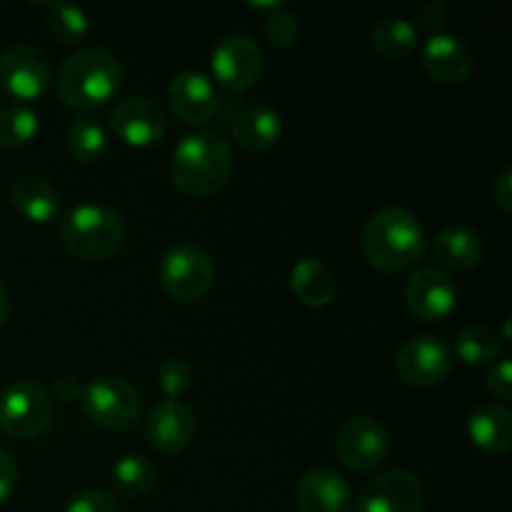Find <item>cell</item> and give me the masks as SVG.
<instances>
[{
    "label": "cell",
    "mask_w": 512,
    "mask_h": 512,
    "mask_svg": "<svg viewBox=\"0 0 512 512\" xmlns=\"http://www.w3.org/2000/svg\"><path fill=\"white\" fill-rule=\"evenodd\" d=\"M160 285L178 303H198L215 283L213 258L193 243H175L165 250L158 270Z\"/></svg>",
    "instance_id": "52a82bcc"
},
{
    "label": "cell",
    "mask_w": 512,
    "mask_h": 512,
    "mask_svg": "<svg viewBox=\"0 0 512 512\" xmlns=\"http://www.w3.org/2000/svg\"><path fill=\"white\" fill-rule=\"evenodd\" d=\"M45 20H48L50 35L65 48H78L90 35L88 15L75 5L48 3L45 5Z\"/></svg>",
    "instance_id": "f1b7e54d"
},
{
    "label": "cell",
    "mask_w": 512,
    "mask_h": 512,
    "mask_svg": "<svg viewBox=\"0 0 512 512\" xmlns=\"http://www.w3.org/2000/svg\"><path fill=\"white\" fill-rule=\"evenodd\" d=\"M10 205L30 223L45 225L58 215L60 193L43 175H20L10 185Z\"/></svg>",
    "instance_id": "ffe728a7"
},
{
    "label": "cell",
    "mask_w": 512,
    "mask_h": 512,
    "mask_svg": "<svg viewBox=\"0 0 512 512\" xmlns=\"http://www.w3.org/2000/svg\"><path fill=\"white\" fill-rule=\"evenodd\" d=\"M503 350V340L495 333L490 325L475 323L468 325V328L460 330L458 340H455V353L463 363L475 365V368H483V365H490Z\"/></svg>",
    "instance_id": "4316f807"
},
{
    "label": "cell",
    "mask_w": 512,
    "mask_h": 512,
    "mask_svg": "<svg viewBox=\"0 0 512 512\" xmlns=\"http://www.w3.org/2000/svg\"><path fill=\"white\" fill-rule=\"evenodd\" d=\"M125 70L105 48H78L60 63L55 90L65 108L93 113L105 108L120 93Z\"/></svg>",
    "instance_id": "6da1fadb"
},
{
    "label": "cell",
    "mask_w": 512,
    "mask_h": 512,
    "mask_svg": "<svg viewBox=\"0 0 512 512\" xmlns=\"http://www.w3.org/2000/svg\"><path fill=\"white\" fill-rule=\"evenodd\" d=\"M195 413L183 400H160L145 420V438L160 453H180L195 438Z\"/></svg>",
    "instance_id": "e0dca14e"
},
{
    "label": "cell",
    "mask_w": 512,
    "mask_h": 512,
    "mask_svg": "<svg viewBox=\"0 0 512 512\" xmlns=\"http://www.w3.org/2000/svg\"><path fill=\"white\" fill-rule=\"evenodd\" d=\"M210 70L220 88L228 93H243L253 88L263 73L260 45L243 33L223 35L210 53Z\"/></svg>",
    "instance_id": "ba28073f"
},
{
    "label": "cell",
    "mask_w": 512,
    "mask_h": 512,
    "mask_svg": "<svg viewBox=\"0 0 512 512\" xmlns=\"http://www.w3.org/2000/svg\"><path fill=\"white\" fill-rule=\"evenodd\" d=\"M78 403L95 428L113 430V433L133 428L143 413L140 390L120 375H100L85 383Z\"/></svg>",
    "instance_id": "5b68a950"
},
{
    "label": "cell",
    "mask_w": 512,
    "mask_h": 512,
    "mask_svg": "<svg viewBox=\"0 0 512 512\" xmlns=\"http://www.w3.org/2000/svg\"><path fill=\"white\" fill-rule=\"evenodd\" d=\"M338 458L355 473H373L388 460L390 435L375 418H353L338 433Z\"/></svg>",
    "instance_id": "7c38bea8"
},
{
    "label": "cell",
    "mask_w": 512,
    "mask_h": 512,
    "mask_svg": "<svg viewBox=\"0 0 512 512\" xmlns=\"http://www.w3.org/2000/svg\"><path fill=\"white\" fill-rule=\"evenodd\" d=\"M290 288H293L295 298L308 308H328L338 293L333 270L318 258H303L293 265Z\"/></svg>",
    "instance_id": "603a6c76"
},
{
    "label": "cell",
    "mask_w": 512,
    "mask_h": 512,
    "mask_svg": "<svg viewBox=\"0 0 512 512\" xmlns=\"http://www.w3.org/2000/svg\"><path fill=\"white\" fill-rule=\"evenodd\" d=\"M468 435L480 450L505 455L512 448V413L505 405L483 403L470 410Z\"/></svg>",
    "instance_id": "7402d4cb"
},
{
    "label": "cell",
    "mask_w": 512,
    "mask_h": 512,
    "mask_svg": "<svg viewBox=\"0 0 512 512\" xmlns=\"http://www.w3.org/2000/svg\"><path fill=\"white\" fill-rule=\"evenodd\" d=\"M448 23V10H445L443 3H438V0H428V3L418 5V13H415V28H423L428 30L430 35L440 33V28Z\"/></svg>",
    "instance_id": "d6a6232c"
},
{
    "label": "cell",
    "mask_w": 512,
    "mask_h": 512,
    "mask_svg": "<svg viewBox=\"0 0 512 512\" xmlns=\"http://www.w3.org/2000/svg\"><path fill=\"white\" fill-rule=\"evenodd\" d=\"M285 123L278 110L268 105H253L245 108L243 113L235 115L233 120V140L248 153H265L275 148L278 140L283 138Z\"/></svg>",
    "instance_id": "d6986e66"
},
{
    "label": "cell",
    "mask_w": 512,
    "mask_h": 512,
    "mask_svg": "<svg viewBox=\"0 0 512 512\" xmlns=\"http://www.w3.org/2000/svg\"><path fill=\"white\" fill-rule=\"evenodd\" d=\"M68 153L78 163L93 165L108 153V130L100 120L80 115L68 128Z\"/></svg>",
    "instance_id": "484cf974"
},
{
    "label": "cell",
    "mask_w": 512,
    "mask_h": 512,
    "mask_svg": "<svg viewBox=\"0 0 512 512\" xmlns=\"http://www.w3.org/2000/svg\"><path fill=\"white\" fill-rule=\"evenodd\" d=\"M8 315H10V298H8V290H5L3 283H0V328L5 325Z\"/></svg>",
    "instance_id": "74e56055"
},
{
    "label": "cell",
    "mask_w": 512,
    "mask_h": 512,
    "mask_svg": "<svg viewBox=\"0 0 512 512\" xmlns=\"http://www.w3.org/2000/svg\"><path fill=\"white\" fill-rule=\"evenodd\" d=\"M110 128L125 145L150 148L163 140L165 130H168V118L158 103L138 95V98H125L115 105L113 115H110Z\"/></svg>",
    "instance_id": "2e32d148"
},
{
    "label": "cell",
    "mask_w": 512,
    "mask_h": 512,
    "mask_svg": "<svg viewBox=\"0 0 512 512\" xmlns=\"http://www.w3.org/2000/svg\"><path fill=\"white\" fill-rule=\"evenodd\" d=\"M158 385L165 393V400H180L193 385V368L183 358H170L160 365Z\"/></svg>",
    "instance_id": "f546056e"
},
{
    "label": "cell",
    "mask_w": 512,
    "mask_h": 512,
    "mask_svg": "<svg viewBox=\"0 0 512 512\" xmlns=\"http://www.w3.org/2000/svg\"><path fill=\"white\" fill-rule=\"evenodd\" d=\"M235 170V153L230 140L218 130H198L175 145L170 155V180L190 198L215 195Z\"/></svg>",
    "instance_id": "7a4b0ae2"
},
{
    "label": "cell",
    "mask_w": 512,
    "mask_h": 512,
    "mask_svg": "<svg viewBox=\"0 0 512 512\" xmlns=\"http://www.w3.org/2000/svg\"><path fill=\"white\" fill-rule=\"evenodd\" d=\"M485 385H488L490 393L495 395L498 400H508L512 398V370H510V360H498L493 368L488 370V378H485Z\"/></svg>",
    "instance_id": "836d02e7"
},
{
    "label": "cell",
    "mask_w": 512,
    "mask_h": 512,
    "mask_svg": "<svg viewBox=\"0 0 512 512\" xmlns=\"http://www.w3.org/2000/svg\"><path fill=\"white\" fill-rule=\"evenodd\" d=\"M53 395L63 400V403H73V400H80V395H83V383L75 375H60L53 383Z\"/></svg>",
    "instance_id": "8d00e7d4"
},
{
    "label": "cell",
    "mask_w": 512,
    "mask_h": 512,
    "mask_svg": "<svg viewBox=\"0 0 512 512\" xmlns=\"http://www.w3.org/2000/svg\"><path fill=\"white\" fill-rule=\"evenodd\" d=\"M425 493L418 475L395 468L380 473L360 490L355 512H423Z\"/></svg>",
    "instance_id": "8fae6325"
},
{
    "label": "cell",
    "mask_w": 512,
    "mask_h": 512,
    "mask_svg": "<svg viewBox=\"0 0 512 512\" xmlns=\"http://www.w3.org/2000/svg\"><path fill=\"white\" fill-rule=\"evenodd\" d=\"M55 420L53 395L35 380H15L0 393V430L13 440H35Z\"/></svg>",
    "instance_id": "8992f818"
},
{
    "label": "cell",
    "mask_w": 512,
    "mask_h": 512,
    "mask_svg": "<svg viewBox=\"0 0 512 512\" xmlns=\"http://www.w3.org/2000/svg\"><path fill=\"white\" fill-rule=\"evenodd\" d=\"M295 505L300 512H350L353 490L335 470L310 468L295 483Z\"/></svg>",
    "instance_id": "ac0fdd59"
},
{
    "label": "cell",
    "mask_w": 512,
    "mask_h": 512,
    "mask_svg": "<svg viewBox=\"0 0 512 512\" xmlns=\"http://www.w3.org/2000/svg\"><path fill=\"white\" fill-rule=\"evenodd\" d=\"M63 512H123L118 500L105 490H85V493L75 495Z\"/></svg>",
    "instance_id": "1f68e13d"
},
{
    "label": "cell",
    "mask_w": 512,
    "mask_h": 512,
    "mask_svg": "<svg viewBox=\"0 0 512 512\" xmlns=\"http://www.w3.org/2000/svg\"><path fill=\"white\" fill-rule=\"evenodd\" d=\"M40 130V118L30 105L5 103L0 108V145L3 148H25L35 140Z\"/></svg>",
    "instance_id": "83f0119b"
},
{
    "label": "cell",
    "mask_w": 512,
    "mask_h": 512,
    "mask_svg": "<svg viewBox=\"0 0 512 512\" xmlns=\"http://www.w3.org/2000/svg\"><path fill=\"white\" fill-rule=\"evenodd\" d=\"M60 240L65 250L85 263L113 258L125 243V220L103 203H80L60 218Z\"/></svg>",
    "instance_id": "277c9868"
},
{
    "label": "cell",
    "mask_w": 512,
    "mask_h": 512,
    "mask_svg": "<svg viewBox=\"0 0 512 512\" xmlns=\"http://www.w3.org/2000/svg\"><path fill=\"white\" fill-rule=\"evenodd\" d=\"M50 60L35 45L15 43L0 55V88L15 98V103H25L43 98L50 88Z\"/></svg>",
    "instance_id": "9c48e42d"
},
{
    "label": "cell",
    "mask_w": 512,
    "mask_h": 512,
    "mask_svg": "<svg viewBox=\"0 0 512 512\" xmlns=\"http://www.w3.org/2000/svg\"><path fill=\"white\" fill-rule=\"evenodd\" d=\"M428 250V238L410 210L400 205L375 210L363 228V253L380 273H403L418 265Z\"/></svg>",
    "instance_id": "3957f363"
},
{
    "label": "cell",
    "mask_w": 512,
    "mask_h": 512,
    "mask_svg": "<svg viewBox=\"0 0 512 512\" xmlns=\"http://www.w3.org/2000/svg\"><path fill=\"white\" fill-rule=\"evenodd\" d=\"M113 488L125 498H143L158 483V470L145 455H123L110 470Z\"/></svg>",
    "instance_id": "d4e9b609"
},
{
    "label": "cell",
    "mask_w": 512,
    "mask_h": 512,
    "mask_svg": "<svg viewBox=\"0 0 512 512\" xmlns=\"http://www.w3.org/2000/svg\"><path fill=\"white\" fill-rule=\"evenodd\" d=\"M263 30L270 45H275V48H290L300 38V20L285 8H280L265 18Z\"/></svg>",
    "instance_id": "4dcf8cb0"
},
{
    "label": "cell",
    "mask_w": 512,
    "mask_h": 512,
    "mask_svg": "<svg viewBox=\"0 0 512 512\" xmlns=\"http://www.w3.org/2000/svg\"><path fill=\"white\" fill-rule=\"evenodd\" d=\"M453 350L433 335H418L400 345L395 355V370L400 378L418 388H433L445 383L453 373Z\"/></svg>",
    "instance_id": "30bf717a"
},
{
    "label": "cell",
    "mask_w": 512,
    "mask_h": 512,
    "mask_svg": "<svg viewBox=\"0 0 512 512\" xmlns=\"http://www.w3.org/2000/svg\"><path fill=\"white\" fill-rule=\"evenodd\" d=\"M168 105L185 125L210 123L220 113V98L213 80L200 70H180L168 85Z\"/></svg>",
    "instance_id": "5bb4252c"
},
{
    "label": "cell",
    "mask_w": 512,
    "mask_h": 512,
    "mask_svg": "<svg viewBox=\"0 0 512 512\" xmlns=\"http://www.w3.org/2000/svg\"><path fill=\"white\" fill-rule=\"evenodd\" d=\"M405 308L423 323H440L458 305V288L440 268H418L405 283Z\"/></svg>",
    "instance_id": "4fadbf2b"
},
{
    "label": "cell",
    "mask_w": 512,
    "mask_h": 512,
    "mask_svg": "<svg viewBox=\"0 0 512 512\" xmlns=\"http://www.w3.org/2000/svg\"><path fill=\"white\" fill-rule=\"evenodd\" d=\"M370 45L388 60L408 58L418 48V28L405 15H385L370 30Z\"/></svg>",
    "instance_id": "cb8c5ba5"
},
{
    "label": "cell",
    "mask_w": 512,
    "mask_h": 512,
    "mask_svg": "<svg viewBox=\"0 0 512 512\" xmlns=\"http://www.w3.org/2000/svg\"><path fill=\"white\" fill-rule=\"evenodd\" d=\"M483 238L475 228L468 225H450L438 238L433 240V255L438 260L440 270H453V273H465L475 268L483 260Z\"/></svg>",
    "instance_id": "44dd1931"
},
{
    "label": "cell",
    "mask_w": 512,
    "mask_h": 512,
    "mask_svg": "<svg viewBox=\"0 0 512 512\" xmlns=\"http://www.w3.org/2000/svg\"><path fill=\"white\" fill-rule=\"evenodd\" d=\"M420 65L438 85H463L475 73V55L458 35L435 33L420 50Z\"/></svg>",
    "instance_id": "9a60e30c"
},
{
    "label": "cell",
    "mask_w": 512,
    "mask_h": 512,
    "mask_svg": "<svg viewBox=\"0 0 512 512\" xmlns=\"http://www.w3.org/2000/svg\"><path fill=\"white\" fill-rule=\"evenodd\" d=\"M493 203L498 205L503 213H510L512 210V170L503 168L498 173V178L493 180Z\"/></svg>",
    "instance_id": "d590c367"
},
{
    "label": "cell",
    "mask_w": 512,
    "mask_h": 512,
    "mask_svg": "<svg viewBox=\"0 0 512 512\" xmlns=\"http://www.w3.org/2000/svg\"><path fill=\"white\" fill-rule=\"evenodd\" d=\"M18 488V463L5 448H0V503L10 498Z\"/></svg>",
    "instance_id": "e575fe53"
}]
</instances>
